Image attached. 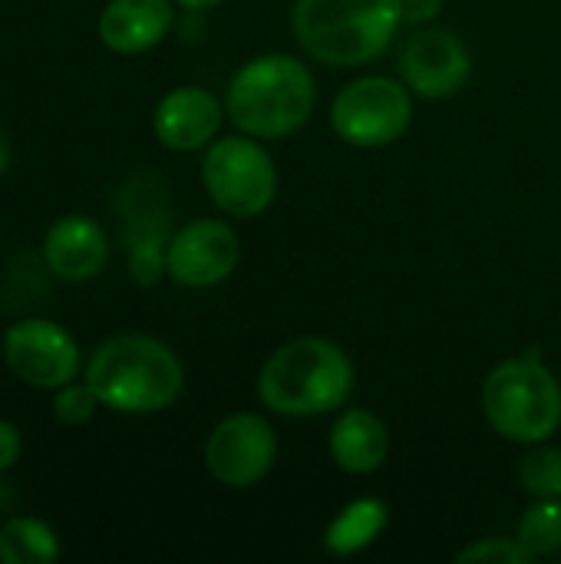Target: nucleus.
I'll use <instances>...</instances> for the list:
<instances>
[{"instance_id": "obj_1", "label": "nucleus", "mask_w": 561, "mask_h": 564, "mask_svg": "<svg viewBox=\"0 0 561 564\" xmlns=\"http://www.w3.org/2000/svg\"><path fill=\"white\" fill-rule=\"evenodd\" d=\"M83 380L112 413L149 416L169 410L185 390L179 354L149 334L106 337L83 364Z\"/></svg>"}, {"instance_id": "obj_2", "label": "nucleus", "mask_w": 561, "mask_h": 564, "mask_svg": "<svg viewBox=\"0 0 561 564\" xmlns=\"http://www.w3.org/2000/svg\"><path fill=\"white\" fill-rule=\"evenodd\" d=\"M354 393V364L327 337H294L281 344L258 373V400L294 420L337 413Z\"/></svg>"}, {"instance_id": "obj_3", "label": "nucleus", "mask_w": 561, "mask_h": 564, "mask_svg": "<svg viewBox=\"0 0 561 564\" xmlns=\"http://www.w3.org/2000/svg\"><path fill=\"white\" fill-rule=\"evenodd\" d=\"M317 106V83L308 63L291 53H261L228 83L225 112L231 126L261 142L288 139L308 126Z\"/></svg>"}, {"instance_id": "obj_4", "label": "nucleus", "mask_w": 561, "mask_h": 564, "mask_svg": "<svg viewBox=\"0 0 561 564\" xmlns=\"http://www.w3.org/2000/svg\"><path fill=\"white\" fill-rule=\"evenodd\" d=\"M397 0H294L298 46L324 66L357 69L387 53L400 26Z\"/></svg>"}, {"instance_id": "obj_5", "label": "nucleus", "mask_w": 561, "mask_h": 564, "mask_svg": "<svg viewBox=\"0 0 561 564\" xmlns=\"http://www.w3.org/2000/svg\"><path fill=\"white\" fill-rule=\"evenodd\" d=\"M486 423L509 443L539 446L561 426L559 377L536 357H513L496 364L479 390Z\"/></svg>"}, {"instance_id": "obj_6", "label": "nucleus", "mask_w": 561, "mask_h": 564, "mask_svg": "<svg viewBox=\"0 0 561 564\" xmlns=\"http://www.w3.org/2000/svg\"><path fill=\"white\" fill-rule=\"evenodd\" d=\"M202 185L231 218H258L278 195V169L255 135H225L205 149Z\"/></svg>"}, {"instance_id": "obj_7", "label": "nucleus", "mask_w": 561, "mask_h": 564, "mask_svg": "<svg viewBox=\"0 0 561 564\" xmlns=\"http://www.w3.org/2000/svg\"><path fill=\"white\" fill-rule=\"evenodd\" d=\"M413 122V93L393 76H360L331 102L334 132L357 149H384Z\"/></svg>"}, {"instance_id": "obj_8", "label": "nucleus", "mask_w": 561, "mask_h": 564, "mask_svg": "<svg viewBox=\"0 0 561 564\" xmlns=\"http://www.w3.org/2000/svg\"><path fill=\"white\" fill-rule=\"evenodd\" d=\"M7 370L33 390H60L83 373V354L73 334L46 317H26L3 334Z\"/></svg>"}, {"instance_id": "obj_9", "label": "nucleus", "mask_w": 561, "mask_h": 564, "mask_svg": "<svg viewBox=\"0 0 561 564\" xmlns=\"http://www.w3.org/2000/svg\"><path fill=\"white\" fill-rule=\"evenodd\" d=\"M274 463L278 436L258 413H231L205 440V469L225 489H255Z\"/></svg>"}, {"instance_id": "obj_10", "label": "nucleus", "mask_w": 561, "mask_h": 564, "mask_svg": "<svg viewBox=\"0 0 561 564\" xmlns=\"http://www.w3.org/2000/svg\"><path fill=\"white\" fill-rule=\"evenodd\" d=\"M238 261H241L238 231L215 218H195L182 225L165 248V274L192 291L228 281Z\"/></svg>"}, {"instance_id": "obj_11", "label": "nucleus", "mask_w": 561, "mask_h": 564, "mask_svg": "<svg viewBox=\"0 0 561 564\" xmlns=\"http://www.w3.org/2000/svg\"><path fill=\"white\" fill-rule=\"evenodd\" d=\"M473 76V53L453 30L427 26L407 36L400 50V79L420 99H450Z\"/></svg>"}, {"instance_id": "obj_12", "label": "nucleus", "mask_w": 561, "mask_h": 564, "mask_svg": "<svg viewBox=\"0 0 561 564\" xmlns=\"http://www.w3.org/2000/svg\"><path fill=\"white\" fill-rule=\"evenodd\" d=\"M225 116V102H218L205 86H175L159 99L152 132L172 152H202L215 142Z\"/></svg>"}, {"instance_id": "obj_13", "label": "nucleus", "mask_w": 561, "mask_h": 564, "mask_svg": "<svg viewBox=\"0 0 561 564\" xmlns=\"http://www.w3.org/2000/svg\"><path fill=\"white\" fill-rule=\"evenodd\" d=\"M122 238L129 248V274L136 284L152 288L165 274V248H169V208L162 192L136 185L126 195L122 208Z\"/></svg>"}, {"instance_id": "obj_14", "label": "nucleus", "mask_w": 561, "mask_h": 564, "mask_svg": "<svg viewBox=\"0 0 561 564\" xmlns=\"http://www.w3.org/2000/svg\"><path fill=\"white\" fill-rule=\"evenodd\" d=\"M109 261V238L89 215H63L43 235V264L53 278L83 284L103 274Z\"/></svg>"}, {"instance_id": "obj_15", "label": "nucleus", "mask_w": 561, "mask_h": 564, "mask_svg": "<svg viewBox=\"0 0 561 564\" xmlns=\"http://www.w3.org/2000/svg\"><path fill=\"white\" fill-rule=\"evenodd\" d=\"M172 23V0H109L99 13V40L119 56H136L159 46Z\"/></svg>"}, {"instance_id": "obj_16", "label": "nucleus", "mask_w": 561, "mask_h": 564, "mask_svg": "<svg viewBox=\"0 0 561 564\" xmlns=\"http://www.w3.org/2000/svg\"><path fill=\"white\" fill-rule=\"evenodd\" d=\"M331 459L347 476H370L390 456V430L370 410H344L331 426Z\"/></svg>"}, {"instance_id": "obj_17", "label": "nucleus", "mask_w": 561, "mask_h": 564, "mask_svg": "<svg viewBox=\"0 0 561 564\" xmlns=\"http://www.w3.org/2000/svg\"><path fill=\"white\" fill-rule=\"evenodd\" d=\"M387 522H390V509L380 499H370V496L354 499L327 522L324 549L337 558H354L384 535Z\"/></svg>"}, {"instance_id": "obj_18", "label": "nucleus", "mask_w": 561, "mask_h": 564, "mask_svg": "<svg viewBox=\"0 0 561 564\" xmlns=\"http://www.w3.org/2000/svg\"><path fill=\"white\" fill-rule=\"evenodd\" d=\"M60 552V535L43 519L10 516L0 525V564H53Z\"/></svg>"}, {"instance_id": "obj_19", "label": "nucleus", "mask_w": 561, "mask_h": 564, "mask_svg": "<svg viewBox=\"0 0 561 564\" xmlns=\"http://www.w3.org/2000/svg\"><path fill=\"white\" fill-rule=\"evenodd\" d=\"M516 539L529 552V558L561 552V499H536L522 512Z\"/></svg>"}, {"instance_id": "obj_20", "label": "nucleus", "mask_w": 561, "mask_h": 564, "mask_svg": "<svg viewBox=\"0 0 561 564\" xmlns=\"http://www.w3.org/2000/svg\"><path fill=\"white\" fill-rule=\"evenodd\" d=\"M519 482L532 499H561V449L532 446L519 466Z\"/></svg>"}, {"instance_id": "obj_21", "label": "nucleus", "mask_w": 561, "mask_h": 564, "mask_svg": "<svg viewBox=\"0 0 561 564\" xmlns=\"http://www.w3.org/2000/svg\"><path fill=\"white\" fill-rule=\"evenodd\" d=\"M103 403H99V397L93 393V387L83 380V383H66V387H60L56 390V397H53V416L63 423V426H83V423H89L93 420V413L99 410Z\"/></svg>"}, {"instance_id": "obj_22", "label": "nucleus", "mask_w": 561, "mask_h": 564, "mask_svg": "<svg viewBox=\"0 0 561 564\" xmlns=\"http://www.w3.org/2000/svg\"><path fill=\"white\" fill-rule=\"evenodd\" d=\"M532 562L529 552L519 545V539H483V542H473L466 545L460 555H456V564H526Z\"/></svg>"}, {"instance_id": "obj_23", "label": "nucleus", "mask_w": 561, "mask_h": 564, "mask_svg": "<svg viewBox=\"0 0 561 564\" xmlns=\"http://www.w3.org/2000/svg\"><path fill=\"white\" fill-rule=\"evenodd\" d=\"M397 10H400V20L403 23L420 26V23H430V20L440 17L443 0H397Z\"/></svg>"}, {"instance_id": "obj_24", "label": "nucleus", "mask_w": 561, "mask_h": 564, "mask_svg": "<svg viewBox=\"0 0 561 564\" xmlns=\"http://www.w3.org/2000/svg\"><path fill=\"white\" fill-rule=\"evenodd\" d=\"M20 449H23V443H20V430H17L10 420H0V473H7V469H13V466H17Z\"/></svg>"}, {"instance_id": "obj_25", "label": "nucleus", "mask_w": 561, "mask_h": 564, "mask_svg": "<svg viewBox=\"0 0 561 564\" xmlns=\"http://www.w3.org/2000/svg\"><path fill=\"white\" fill-rule=\"evenodd\" d=\"M10 159H13V142H10L7 126L0 122V178H3V175H7V169H10Z\"/></svg>"}, {"instance_id": "obj_26", "label": "nucleus", "mask_w": 561, "mask_h": 564, "mask_svg": "<svg viewBox=\"0 0 561 564\" xmlns=\"http://www.w3.org/2000/svg\"><path fill=\"white\" fill-rule=\"evenodd\" d=\"M13 502H17V496H13L10 482H3V479H0V516H7V512L13 509Z\"/></svg>"}, {"instance_id": "obj_27", "label": "nucleus", "mask_w": 561, "mask_h": 564, "mask_svg": "<svg viewBox=\"0 0 561 564\" xmlns=\"http://www.w3.org/2000/svg\"><path fill=\"white\" fill-rule=\"evenodd\" d=\"M175 3H182L185 10H212V7H222L228 0H175Z\"/></svg>"}]
</instances>
